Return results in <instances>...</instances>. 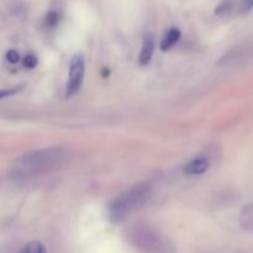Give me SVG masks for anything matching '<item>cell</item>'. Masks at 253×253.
Listing matches in <instances>:
<instances>
[{"instance_id": "obj_5", "label": "cell", "mask_w": 253, "mask_h": 253, "mask_svg": "<svg viewBox=\"0 0 253 253\" xmlns=\"http://www.w3.org/2000/svg\"><path fill=\"white\" fill-rule=\"evenodd\" d=\"M153 52H155V41H153V37L151 35H146L145 39H143L142 48L140 52V62L141 66H147L151 62L153 56Z\"/></svg>"}, {"instance_id": "obj_3", "label": "cell", "mask_w": 253, "mask_h": 253, "mask_svg": "<svg viewBox=\"0 0 253 253\" xmlns=\"http://www.w3.org/2000/svg\"><path fill=\"white\" fill-rule=\"evenodd\" d=\"M84 73H85V63L82 54H76L71 59L69 63V73H68V83L66 88V98H72L76 95L83 84Z\"/></svg>"}, {"instance_id": "obj_11", "label": "cell", "mask_w": 253, "mask_h": 253, "mask_svg": "<svg viewBox=\"0 0 253 253\" xmlns=\"http://www.w3.org/2000/svg\"><path fill=\"white\" fill-rule=\"evenodd\" d=\"M230 7H231V2L230 1H224L222 4H220L219 6H217L216 9V14L217 15H221V14H225V12H227L230 10Z\"/></svg>"}, {"instance_id": "obj_1", "label": "cell", "mask_w": 253, "mask_h": 253, "mask_svg": "<svg viewBox=\"0 0 253 253\" xmlns=\"http://www.w3.org/2000/svg\"><path fill=\"white\" fill-rule=\"evenodd\" d=\"M67 158L63 148L51 147L32 151L21 156L12 166L11 177L14 179H30L58 169Z\"/></svg>"}, {"instance_id": "obj_6", "label": "cell", "mask_w": 253, "mask_h": 253, "mask_svg": "<svg viewBox=\"0 0 253 253\" xmlns=\"http://www.w3.org/2000/svg\"><path fill=\"white\" fill-rule=\"evenodd\" d=\"M180 36H182V34H180L179 29H177V27H170V29L163 35L162 41H161V49H162V51H169V49L179 41Z\"/></svg>"}, {"instance_id": "obj_13", "label": "cell", "mask_w": 253, "mask_h": 253, "mask_svg": "<svg viewBox=\"0 0 253 253\" xmlns=\"http://www.w3.org/2000/svg\"><path fill=\"white\" fill-rule=\"evenodd\" d=\"M21 90V88L19 89H10V90H1L0 91V98H5V96H9V95H14L15 93Z\"/></svg>"}, {"instance_id": "obj_7", "label": "cell", "mask_w": 253, "mask_h": 253, "mask_svg": "<svg viewBox=\"0 0 253 253\" xmlns=\"http://www.w3.org/2000/svg\"><path fill=\"white\" fill-rule=\"evenodd\" d=\"M20 253H47L46 247L39 241L29 242Z\"/></svg>"}, {"instance_id": "obj_12", "label": "cell", "mask_w": 253, "mask_h": 253, "mask_svg": "<svg viewBox=\"0 0 253 253\" xmlns=\"http://www.w3.org/2000/svg\"><path fill=\"white\" fill-rule=\"evenodd\" d=\"M253 9V0H244L242 2V11L249 12Z\"/></svg>"}, {"instance_id": "obj_2", "label": "cell", "mask_w": 253, "mask_h": 253, "mask_svg": "<svg viewBox=\"0 0 253 253\" xmlns=\"http://www.w3.org/2000/svg\"><path fill=\"white\" fill-rule=\"evenodd\" d=\"M150 197V185L140 183L133 185L127 192L123 193L113 200L108 207V216L111 222L119 224L140 207H142Z\"/></svg>"}, {"instance_id": "obj_4", "label": "cell", "mask_w": 253, "mask_h": 253, "mask_svg": "<svg viewBox=\"0 0 253 253\" xmlns=\"http://www.w3.org/2000/svg\"><path fill=\"white\" fill-rule=\"evenodd\" d=\"M210 167V161L208 160L204 156H200V157L195 158V160L190 161L188 165H185L184 167V173L185 174L190 175H198L203 174V173L207 172Z\"/></svg>"}, {"instance_id": "obj_10", "label": "cell", "mask_w": 253, "mask_h": 253, "mask_svg": "<svg viewBox=\"0 0 253 253\" xmlns=\"http://www.w3.org/2000/svg\"><path fill=\"white\" fill-rule=\"evenodd\" d=\"M6 59L10 62V63H17L20 59V56L15 49H10V51L6 53Z\"/></svg>"}, {"instance_id": "obj_8", "label": "cell", "mask_w": 253, "mask_h": 253, "mask_svg": "<svg viewBox=\"0 0 253 253\" xmlns=\"http://www.w3.org/2000/svg\"><path fill=\"white\" fill-rule=\"evenodd\" d=\"M59 20H61V16L57 11H48L46 15V19H44V24L48 29H54L57 25L59 24Z\"/></svg>"}, {"instance_id": "obj_9", "label": "cell", "mask_w": 253, "mask_h": 253, "mask_svg": "<svg viewBox=\"0 0 253 253\" xmlns=\"http://www.w3.org/2000/svg\"><path fill=\"white\" fill-rule=\"evenodd\" d=\"M22 63H24L25 68L32 69L39 64V58L35 54H27L24 58V61H22Z\"/></svg>"}]
</instances>
